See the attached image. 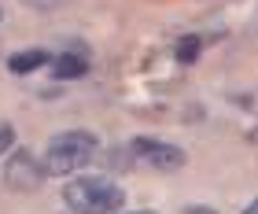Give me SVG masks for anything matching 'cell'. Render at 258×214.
I'll use <instances>...</instances> for the list:
<instances>
[{"label": "cell", "mask_w": 258, "mask_h": 214, "mask_svg": "<svg viewBox=\"0 0 258 214\" xmlns=\"http://www.w3.org/2000/svg\"><path fill=\"white\" fill-rule=\"evenodd\" d=\"M181 214H218V210H210V207H184Z\"/></svg>", "instance_id": "cell-10"}, {"label": "cell", "mask_w": 258, "mask_h": 214, "mask_svg": "<svg viewBox=\"0 0 258 214\" xmlns=\"http://www.w3.org/2000/svg\"><path fill=\"white\" fill-rule=\"evenodd\" d=\"M52 74L59 81H74V78H85L89 74V59L81 52H59L52 56Z\"/></svg>", "instance_id": "cell-5"}, {"label": "cell", "mask_w": 258, "mask_h": 214, "mask_svg": "<svg viewBox=\"0 0 258 214\" xmlns=\"http://www.w3.org/2000/svg\"><path fill=\"white\" fill-rule=\"evenodd\" d=\"M133 214H155V210H133Z\"/></svg>", "instance_id": "cell-12"}, {"label": "cell", "mask_w": 258, "mask_h": 214, "mask_svg": "<svg viewBox=\"0 0 258 214\" xmlns=\"http://www.w3.org/2000/svg\"><path fill=\"white\" fill-rule=\"evenodd\" d=\"M92 155H96V137L85 133V129H70V133H59L48 140L41 170H44V177H70L85 163H92Z\"/></svg>", "instance_id": "cell-1"}, {"label": "cell", "mask_w": 258, "mask_h": 214, "mask_svg": "<svg viewBox=\"0 0 258 214\" xmlns=\"http://www.w3.org/2000/svg\"><path fill=\"white\" fill-rule=\"evenodd\" d=\"M129 151L137 159H144L148 166H155V170H181L184 166V151L177 144H162V140H151V137H137Z\"/></svg>", "instance_id": "cell-3"}, {"label": "cell", "mask_w": 258, "mask_h": 214, "mask_svg": "<svg viewBox=\"0 0 258 214\" xmlns=\"http://www.w3.org/2000/svg\"><path fill=\"white\" fill-rule=\"evenodd\" d=\"M11 140H15V133H11L8 126H0V155H4V151L11 148Z\"/></svg>", "instance_id": "cell-8"}, {"label": "cell", "mask_w": 258, "mask_h": 214, "mask_svg": "<svg viewBox=\"0 0 258 214\" xmlns=\"http://www.w3.org/2000/svg\"><path fill=\"white\" fill-rule=\"evenodd\" d=\"M22 4H30V8H41V11H44V8H52V4H59V0H22Z\"/></svg>", "instance_id": "cell-9"}, {"label": "cell", "mask_w": 258, "mask_h": 214, "mask_svg": "<svg viewBox=\"0 0 258 214\" xmlns=\"http://www.w3.org/2000/svg\"><path fill=\"white\" fill-rule=\"evenodd\" d=\"M41 181H44V170L30 151H19V155L8 163V185L11 188H26L30 192V188H37Z\"/></svg>", "instance_id": "cell-4"}, {"label": "cell", "mask_w": 258, "mask_h": 214, "mask_svg": "<svg viewBox=\"0 0 258 214\" xmlns=\"http://www.w3.org/2000/svg\"><path fill=\"white\" fill-rule=\"evenodd\" d=\"M63 199L74 214H114L125 203V192L107 177H74L63 188Z\"/></svg>", "instance_id": "cell-2"}, {"label": "cell", "mask_w": 258, "mask_h": 214, "mask_svg": "<svg viewBox=\"0 0 258 214\" xmlns=\"http://www.w3.org/2000/svg\"><path fill=\"white\" fill-rule=\"evenodd\" d=\"M199 52H203V41H199V37H181L173 59H177L181 67H188V63H196V59H199Z\"/></svg>", "instance_id": "cell-7"}, {"label": "cell", "mask_w": 258, "mask_h": 214, "mask_svg": "<svg viewBox=\"0 0 258 214\" xmlns=\"http://www.w3.org/2000/svg\"><path fill=\"white\" fill-rule=\"evenodd\" d=\"M44 63H52L48 52H44V48H30V52H15V56H11L8 70H11V74H30V70H37Z\"/></svg>", "instance_id": "cell-6"}, {"label": "cell", "mask_w": 258, "mask_h": 214, "mask_svg": "<svg viewBox=\"0 0 258 214\" xmlns=\"http://www.w3.org/2000/svg\"><path fill=\"white\" fill-rule=\"evenodd\" d=\"M243 214H258V199H254V203H251L247 210H243Z\"/></svg>", "instance_id": "cell-11"}]
</instances>
